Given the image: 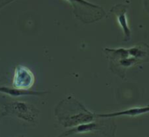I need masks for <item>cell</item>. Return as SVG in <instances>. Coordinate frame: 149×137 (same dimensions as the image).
Here are the masks:
<instances>
[{"mask_svg":"<svg viewBox=\"0 0 149 137\" xmlns=\"http://www.w3.org/2000/svg\"><path fill=\"white\" fill-rule=\"evenodd\" d=\"M58 137H60V136H58Z\"/></svg>","mask_w":149,"mask_h":137,"instance_id":"cell-7","label":"cell"},{"mask_svg":"<svg viewBox=\"0 0 149 137\" xmlns=\"http://www.w3.org/2000/svg\"><path fill=\"white\" fill-rule=\"evenodd\" d=\"M97 128V124L96 123H87V124H81L77 126L76 128H73L72 129H70L69 131L65 132V134H62L60 137L65 136H69V135H72V134H76V133H83V132H87V131H91L93 129H95Z\"/></svg>","mask_w":149,"mask_h":137,"instance_id":"cell-6","label":"cell"},{"mask_svg":"<svg viewBox=\"0 0 149 137\" xmlns=\"http://www.w3.org/2000/svg\"><path fill=\"white\" fill-rule=\"evenodd\" d=\"M34 82V78L32 73L25 67L17 66L16 69L13 84L17 88L28 89L32 86Z\"/></svg>","mask_w":149,"mask_h":137,"instance_id":"cell-2","label":"cell"},{"mask_svg":"<svg viewBox=\"0 0 149 137\" xmlns=\"http://www.w3.org/2000/svg\"><path fill=\"white\" fill-rule=\"evenodd\" d=\"M74 8V12L82 21L90 23L101 18L105 12L103 9L86 0H67Z\"/></svg>","mask_w":149,"mask_h":137,"instance_id":"cell-1","label":"cell"},{"mask_svg":"<svg viewBox=\"0 0 149 137\" xmlns=\"http://www.w3.org/2000/svg\"><path fill=\"white\" fill-rule=\"evenodd\" d=\"M0 92L9 94L10 96H23V95H41L46 94L47 92H35V91H28L27 89H20V88H13L7 87H0Z\"/></svg>","mask_w":149,"mask_h":137,"instance_id":"cell-5","label":"cell"},{"mask_svg":"<svg viewBox=\"0 0 149 137\" xmlns=\"http://www.w3.org/2000/svg\"><path fill=\"white\" fill-rule=\"evenodd\" d=\"M115 15L117 16V18H118V21L127 37V39L130 38V35H131V31H130V29L128 27V24H127V16H126V12H127V6L125 5H122V4H119V5H116L113 10H112Z\"/></svg>","mask_w":149,"mask_h":137,"instance_id":"cell-3","label":"cell"},{"mask_svg":"<svg viewBox=\"0 0 149 137\" xmlns=\"http://www.w3.org/2000/svg\"><path fill=\"white\" fill-rule=\"evenodd\" d=\"M149 112V106L143 107V108H134L130 109H127L120 112H115L111 114H102L99 115V117H115V116H121V115H127V116H136L142 114H146Z\"/></svg>","mask_w":149,"mask_h":137,"instance_id":"cell-4","label":"cell"}]
</instances>
